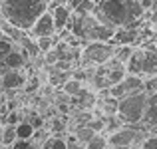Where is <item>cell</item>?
I'll return each instance as SVG.
<instances>
[{"mask_svg": "<svg viewBox=\"0 0 157 149\" xmlns=\"http://www.w3.org/2000/svg\"><path fill=\"white\" fill-rule=\"evenodd\" d=\"M98 22L111 28H141L145 10L137 0H101L92 12Z\"/></svg>", "mask_w": 157, "mask_h": 149, "instance_id": "6da1fadb", "label": "cell"}, {"mask_svg": "<svg viewBox=\"0 0 157 149\" xmlns=\"http://www.w3.org/2000/svg\"><path fill=\"white\" fill-rule=\"evenodd\" d=\"M48 10V0H0V18L18 30L28 32L42 12Z\"/></svg>", "mask_w": 157, "mask_h": 149, "instance_id": "7a4b0ae2", "label": "cell"}, {"mask_svg": "<svg viewBox=\"0 0 157 149\" xmlns=\"http://www.w3.org/2000/svg\"><path fill=\"white\" fill-rule=\"evenodd\" d=\"M145 103H147V92L141 90V92L129 94L125 97L117 99V119L123 123V125H139L143 119V113H145Z\"/></svg>", "mask_w": 157, "mask_h": 149, "instance_id": "3957f363", "label": "cell"}, {"mask_svg": "<svg viewBox=\"0 0 157 149\" xmlns=\"http://www.w3.org/2000/svg\"><path fill=\"white\" fill-rule=\"evenodd\" d=\"M105 139H107V147L129 149V147H135L137 143H141L145 139V135H143V127L139 123V125H121L113 133L105 135Z\"/></svg>", "mask_w": 157, "mask_h": 149, "instance_id": "277c9868", "label": "cell"}, {"mask_svg": "<svg viewBox=\"0 0 157 149\" xmlns=\"http://www.w3.org/2000/svg\"><path fill=\"white\" fill-rule=\"evenodd\" d=\"M113 56V44L111 42H88L86 48L80 52L82 66H104Z\"/></svg>", "mask_w": 157, "mask_h": 149, "instance_id": "5b68a950", "label": "cell"}, {"mask_svg": "<svg viewBox=\"0 0 157 149\" xmlns=\"http://www.w3.org/2000/svg\"><path fill=\"white\" fill-rule=\"evenodd\" d=\"M141 90H145V80H143L141 76H129V74H125V78H123L119 84L111 86V88L107 90V94L113 96L115 99H119V97L129 96V94L141 92Z\"/></svg>", "mask_w": 157, "mask_h": 149, "instance_id": "8992f818", "label": "cell"}, {"mask_svg": "<svg viewBox=\"0 0 157 149\" xmlns=\"http://www.w3.org/2000/svg\"><path fill=\"white\" fill-rule=\"evenodd\" d=\"M30 32L34 38H48V36L56 34V28H54V20H52V12L46 10L36 18V22L30 26Z\"/></svg>", "mask_w": 157, "mask_h": 149, "instance_id": "52a82bcc", "label": "cell"}, {"mask_svg": "<svg viewBox=\"0 0 157 149\" xmlns=\"http://www.w3.org/2000/svg\"><path fill=\"white\" fill-rule=\"evenodd\" d=\"M141 36V28H115L111 44L113 46H133L135 42H139Z\"/></svg>", "mask_w": 157, "mask_h": 149, "instance_id": "ba28073f", "label": "cell"}, {"mask_svg": "<svg viewBox=\"0 0 157 149\" xmlns=\"http://www.w3.org/2000/svg\"><path fill=\"white\" fill-rule=\"evenodd\" d=\"M52 12V20H54V28H56V34L64 32L70 24V18H72V10L68 6H54L50 8Z\"/></svg>", "mask_w": 157, "mask_h": 149, "instance_id": "9c48e42d", "label": "cell"}, {"mask_svg": "<svg viewBox=\"0 0 157 149\" xmlns=\"http://www.w3.org/2000/svg\"><path fill=\"white\" fill-rule=\"evenodd\" d=\"M141 125H145V127H157V94H147L145 113H143Z\"/></svg>", "mask_w": 157, "mask_h": 149, "instance_id": "30bf717a", "label": "cell"}, {"mask_svg": "<svg viewBox=\"0 0 157 149\" xmlns=\"http://www.w3.org/2000/svg\"><path fill=\"white\" fill-rule=\"evenodd\" d=\"M153 76H157V52H153V50H149V48H143L141 78H153Z\"/></svg>", "mask_w": 157, "mask_h": 149, "instance_id": "8fae6325", "label": "cell"}, {"mask_svg": "<svg viewBox=\"0 0 157 149\" xmlns=\"http://www.w3.org/2000/svg\"><path fill=\"white\" fill-rule=\"evenodd\" d=\"M0 78H2V86L6 90H16V88L26 84V76H24L20 70H8V72L2 74Z\"/></svg>", "mask_w": 157, "mask_h": 149, "instance_id": "7c38bea8", "label": "cell"}, {"mask_svg": "<svg viewBox=\"0 0 157 149\" xmlns=\"http://www.w3.org/2000/svg\"><path fill=\"white\" fill-rule=\"evenodd\" d=\"M100 107H101V117H113L117 113V99L104 92V97L100 99Z\"/></svg>", "mask_w": 157, "mask_h": 149, "instance_id": "4fadbf2b", "label": "cell"}, {"mask_svg": "<svg viewBox=\"0 0 157 149\" xmlns=\"http://www.w3.org/2000/svg\"><path fill=\"white\" fill-rule=\"evenodd\" d=\"M68 8L74 14H92L96 8V2L94 0H70Z\"/></svg>", "mask_w": 157, "mask_h": 149, "instance_id": "5bb4252c", "label": "cell"}, {"mask_svg": "<svg viewBox=\"0 0 157 149\" xmlns=\"http://www.w3.org/2000/svg\"><path fill=\"white\" fill-rule=\"evenodd\" d=\"M14 129H16V139H22V141L34 139V135H36V129L28 121H18L14 125Z\"/></svg>", "mask_w": 157, "mask_h": 149, "instance_id": "9a60e30c", "label": "cell"}, {"mask_svg": "<svg viewBox=\"0 0 157 149\" xmlns=\"http://www.w3.org/2000/svg\"><path fill=\"white\" fill-rule=\"evenodd\" d=\"M4 66H6L8 70H20L24 64H26V60H24V56L20 52H16V50H12L10 54H8L6 58H4Z\"/></svg>", "mask_w": 157, "mask_h": 149, "instance_id": "2e32d148", "label": "cell"}, {"mask_svg": "<svg viewBox=\"0 0 157 149\" xmlns=\"http://www.w3.org/2000/svg\"><path fill=\"white\" fill-rule=\"evenodd\" d=\"M0 30H2V34L6 36V40H22L24 38V32L18 30L16 26H12V24H8L6 20L0 18Z\"/></svg>", "mask_w": 157, "mask_h": 149, "instance_id": "e0dca14e", "label": "cell"}, {"mask_svg": "<svg viewBox=\"0 0 157 149\" xmlns=\"http://www.w3.org/2000/svg\"><path fill=\"white\" fill-rule=\"evenodd\" d=\"M131 52H133V46H113V56H111V60H115L117 64L125 66V62L129 60Z\"/></svg>", "mask_w": 157, "mask_h": 149, "instance_id": "ac0fdd59", "label": "cell"}, {"mask_svg": "<svg viewBox=\"0 0 157 149\" xmlns=\"http://www.w3.org/2000/svg\"><path fill=\"white\" fill-rule=\"evenodd\" d=\"M62 86H64V94H68V96H72V97L82 96V94H84V84H82L80 80H76V78L64 82Z\"/></svg>", "mask_w": 157, "mask_h": 149, "instance_id": "d6986e66", "label": "cell"}, {"mask_svg": "<svg viewBox=\"0 0 157 149\" xmlns=\"http://www.w3.org/2000/svg\"><path fill=\"white\" fill-rule=\"evenodd\" d=\"M0 137H2V147H10L12 143L16 141V129L12 123H6V125L0 127Z\"/></svg>", "mask_w": 157, "mask_h": 149, "instance_id": "ffe728a7", "label": "cell"}, {"mask_svg": "<svg viewBox=\"0 0 157 149\" xmlns=\"http://www.w3.org/2000/svg\"><path fill=\"white\" fill-rule=\"evenodd\" d=\"M84 149H107V139L104 133H96L88 143L84 145Z\"/></svg>", "mask_w": 157, "mask_h": 149, "instance_id": "44dd1931", "label": "cell"}, {"mask_svg": "<svg viewBox=\"0 0 157 149\" xmlns=\"http://www.w3.org/2000/svg\"><path fill=\"white\" fill-rule=\"evenodd\" d=\"M40 149H68V145H66V139L64 137L54 135V137H48L46 141L40 145Z\"/></svg>", "mask_w": 157, "mask_h": 149, "instance_id": "7402d4cb", "label": "cell"}, {"mask_svg": "<svg viewBox=\"0 0 157 149\" xmlns=\"http://www.w3.org/2000/svg\"><path fill=\"white\" fill-rule=\"evenodd\" d=\"M94 135H96V133H94L88 125H82V127H78V129H76V141H80V143H84V145H86Z\"/></svg>", "mask_w": 157, "mask_h": 149, "instance_id": "603a6c76", "label": "cell"}, {"mask_svg": "<svg viewBox=\"0 0 157 149\" xmlns=\"http://www.w3.org/2000/svg\"><path fill=\"white\" fill-rule=\"evenodd\" d=\"M36 44H38V52L40 54H46V52H50V50H54V36H48V38H36Z\"/></svg>", "mask_w": 157, "mask_h": 149, "instance_id": "cb8c5ba5", "label": "cell"}, {"mask_svg": "<svg viewBox=\"0 0 157 149\" xmlns=\"http://www.w3.org/2000/svg\"><path fill=\"white\" fill-rule=\"evenodd\" d=\"M86 125H88L94 133H104V129H105V119L104 117H92L88 123H86Z\"/></svg>", "mask_w": 157, "mask_h": 149, "instance_id": "d4e9b609", "label": "cell"}, {"mask_svg": "<svg viewBox=\"0 0 157 149\" xmlns=\"http://www.w3.org/2000/svg\"><path fill=\"white\" fill-rule=\"evenodd\" d=\"M6 149H40V147L34 143V139H28V141H22V139H16V141L12 143L10 147H6Z\"/></svg>", "mask_w": 157, "mask_h": 149, "instance_id": "484cf974", "label": "cell"}, {"mask_svg": "<svg viewBox=\"0 0 157 149\" xmlns=\"http://www.w3.org/2000/svg\"><path fill=\"white\" fill-rule=\"evenodd\" d=\"M12 50H14V44L10 40H0V60H4Z\"/></svg>", "mask_w": 157, "mask_h": 149, "instance_id": "4316f807", "label": "cell"}, {"mask_svg": "<svg viewBox=\"0 0 157 149\" xmlns=\"http://www.w3.org/2000/svg\"><path fill=\"white\" fill-rule=\"evenodd\" d=\"M143 80H145V92L147 94H157V76L143 78Z\"/></svg>", "mask_w": 157, "mask_h": 149, "instance_id": "83f0119b", "label": "cell"}, {"mask_svg": "<svg viewBox=\"0 0 157 149\" xmlns=\"http://www.w3.org/2000/svg\"><path fill=\"white\" fill-rule=\"evenodd\" d=\"M141 149H157V135H149L141 141Z\"/></svg>", "mask_w": 157, "mask_h": 149, "instance_id": "f1b7e54d", "label": "cell"}, {"mask_svg": "<svg viewBox=\"0 0 157 149\" xmlns=\"http://www.w3.org/2000/svg\"><path fill=\"white\" fill-rule=\"evenodd\" d=\"M137 2H139V6H141L145 12L151 10V0H137Z\"/></svg>", "mask_w": 157, "mask_h": 149, "instance_id": "f546056e", "label": "cell"}, {"mask_svg": "<svg viewBox=\"0 0 157 149\" xmlns=\"http://www.w3.org/2000/svg\"><path fill=\"white\" fill-rule=\"evenodd\" d=\"M0 40H6V36L2 34V30H0Z\"/></svg>", "mask_w": 157, "mask_h": 149, "instance_id": "4dcf8cb0", "label": "cell"}]
</instances>
